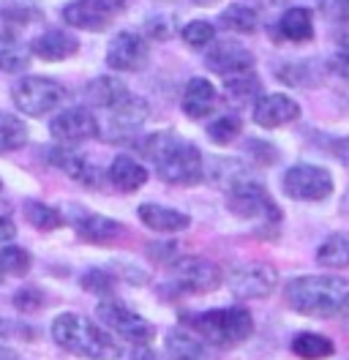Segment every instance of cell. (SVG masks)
Returning <instances> with one entry per match:
<instances>
[{"label":"cell","mask_w":349,"mask_h":360,"mask_svg":"<svg viewBox=\"0 0 349 360\" xmlns=\"http://www.w3.org/2000/svg\"><path fill=\"white\" fill-rule=\"evenodd\" d=\"M284 300L298 314L327 319V316L341 314L349 306V281L341 276H330V273L298 276L286 281Z\"/></svg>","instance_id":"1"},{"label":"cell","mask_w":349,"mask_h":360,"mask_svg":"<svg viewBox=\"0 0 349 360\" xmlns=\"http://www.w3.org/2000/svg\"><path fill=\"white\" fill-rule=\"evenodd\" d=\"M142 153L151 158L158 178L174 186H191L205 175V158L194 142L170 131L151 134L142 142Z\"/></svg>","instance_id":"2"},{"label":"cell","mask_w":349,"mask_h":360,"mask_svg":"<svg viewBox=\"0 0 349 360\" xmlns=\"http://www.w3.org/2000/svg\"><path fill=\"white\" fill-rule=\"evenodd\" d=\"M52 338L65 352L85 360H120L123 349L101 322L65 311L52 322Z\"/></svg>","instance_id":"3"},{"label":"cell","mask_w":349,"mask_h":360,"mask_svg":"<svg viewBox=\"0 0 349 360\" xmlns=\"http://www.w3.org/2000/svg\"><path fill=\"white\" fill-rule=\"evenodd\" d=\"M183 325L213 347H235V344L248 341L254 333V316L246 306L208 309V311L186 316Z\"/></svg>","instance_id":"4"},{"label":"cell","mask_w":349,"mask_h":360,"mask_svg":"<svg viewBox=\"0 0 349 360\" xmlns=\"http://www.w3.org/2000/svg\"><path fill=\"white\" fill-rule=\"evenodd\" d=\"M227 207L232 216L254 224H279L281 221V207L270 197V191L257 180H243L232 183L227 188Z\"/></svg>","instance_id":"5"},{"label":"cell","mask_w":349,"mask_h":360,"mask_svg":"<svg viewBox=\"0 0 349 360\" xmlns=\"http://www.w3.org/2000/svg\"><path fill=\"white\" fill-rule=\"evenodd\" d=\"M14 107L30 117H42L46 112H55L65 98V90L61 82L49 77H22L11 88Z\"/></svg>","instance_id":"6"},{"label":"cell","mask_w":349,"mask_h":360,"mask_svg":"<svg viewBox=\"0 0 349 360\" xmlns=\"http://www.w3.org/2000/svg\"><path fill=\"white\" fill-rule=\"evenodd\" d=\"M281 188L289 200L298 202H322L333 194L336 183L325 167L317 164H292L281 178Z\"/></svg>","instance_id":"7"},{"label":"cell","mask_w":349,"mask_h":360,"mask_svg":"<svg viewBox=\"0 0 349 360\" xmlns=\"http://www.w3.org/2000/svg\"><path fill=\"white\" fill-rule=\"evenodd\" d=\"M96 316H99V322L107 328L112 336L123 338V341H129L134 347L151 344L153 336H156V328H153L145 316L131 311L129 306H123V303H118V300H104V303H99Z\"/></svg>","instance_id":"8"},{"label":"cell","mask_w":349,"mask_h":360,"mask_svg":"<svg viewBox=\"0 0 349 360\" xmlns=\"http://www.w3.org/2000/svg\"><path fill=\"white\" fill-rule=\"evenodd\" d=\"M170 278L183 292H213L221 287L224 273L216 262L205 257H177L170 265Z\"/></svg>","instance_id":"9"},{"label":"cell","mask_w":349,"mask_h":360,"mask_svg":"<svg viewBox=\"0 0 349 360\" xmlns=\"http://www.w3.org/2000/svg\"><path fill=\"white\" fill-rule=\"evenodd\" d=\"M227 287L240 300H265L279 287V270L267 262H246L229 273Z\"/></svg>","instance_id":"10"},{"label":"cell","mask_w":349,"mask_h":360,"mask_svg":"<svg viewBox=\"0 0 349 360\" xmlns=\"http://www.w3.org/2000/svg\"><path fill=\"white\" fill-rule=\"evenodd\" d=\"M126 0H71L63 8V22L77 30H107L118 14H123Z\"/></svg>","instance_id":"11"},{"label":"cell","mask_w":349,"mask_h":360,"mask_svg":"<svg viewBox=\"0 0 349 360\" xmlns=\"http://www.w3.org/2000/svg\"><path fill=\"white\" fill-rule=\"evenodd\" d=\"M49 131L63 145H80V142L99 136V120L85 107H71V110H63L52 117Z\"/></svg>","instance_id":"12"},{"label":"cell","mask_w":349,"mask_h":360,"mask_svg":"<svg viewBox=\"0 0 349 360\" xmlns=\"http://www.w3.org/2000/svg\"><path fill=\"white\" fill-rule=\"evenodd\" d=\"M151 60V46L139 33H118L107 49V66L115 71H142Z\"/></svg>","instance_id":"13"},{"label":"cell","mask_w":349,"mask_h":360,"mask_svg":"<svg viewBox=\"0 0 349 360\" xmlns=\"http://www.w3.org/2000/svg\"><path fill=\"white\" fill-rule=\"evenodd\" d=\"M300 117V104L286 93H265L254 101V123L260 129H281Z\"/></svg>","instance_id":"14"},{"label":"cell","mask_w":349,"mask_h":360,"mask_svg":"<svg viewBox=\"0 0 349 360\" xmlns=\"http://www.w3.org/2000/svg\"><path fill=\"white\" fill-rule=\"evenodd\" d=\"M164 352L170 360H218L213 344H208L189 328L170 330L164 338Z\"/></svg>","instance_id":"15"},{"label":"cell","mask_w":349,"mask_h":360,"mask_svg":"<svg viewBox=\"0 0 349 360\" xmlns=\"http://www.w3.org/2000/svg\"><path fill=\"white\" fill-rule=\"evenodd\" d=\"M205 66L210 68L213 74H218V77H232V74L251 71L254 68V55L246 46H238L232 41H221L205 55Z\"/></svg>","instance_id":"16"},{"label":"cell","mask_w":349,"mask_h":360,"mask_svg":"<svg viewBox=\"0 0 349 360\" xmlns=\"http://www.w3.org/2000/svg\"><path fill=\"white\" fill-rule=\"evenodd\" d=\"M137 216H139V221L148 226V229L158 232V235H177V232H186L191 226L189 213H183L177 207H167V205L145 202L139 205Z\"/></svg>","instance_id":"17"},{"label":"cell","mask_w":349,"mask_h":360,"mask_svg":"<svg viewBox=\"0 0 349 360\" xmlns=\"http://www.w3.org/2000/svg\"><path fill=\"white\" fill-rule=\"evenodd\" d=\"M109 131L118 136H126V134H134L145 120H148V101L145 98H139V96H126V98H120L115 107H109Z\"/></svg>","instance_id":"18"},{"label":"cell","mask_w":349,"mask_h":360,"mask_svg":"<svg viewBox=\"0 0 349 360\" xmlns=\"http://www.w3.org/2000/svg\"><path fill=\"white\" fill-rule=\"evenodd\" d=\"M77 49H80L77 36L63 30V27L44 30L42 36H36L33 44H30V52L36 58H42V60H49V63H58V60H65V58L77 55Z\"/></svg>","instance_id":"19"},{"label":"cell","mask_w":349,"mask_h":360,"mask_svg":"<svg viewBox=\"0 0 349 360\" xmlns=\"http://www.w3.org/2000/svg\"><path fill=\"white\" fill-rule=\"evenodd\" d=\"M216 104H218V90L213 88L210 79L194 77V79L186 82L180 107H183V112L189 115L191 120H202V117H208L210 112H216Z\"/></svg>","instance_id":"20"},{"label":"cell","mask_w":349,"mask_h":360,"mask_svg":"<svg viewBox=\"0 0 349 360\" xmlns=\"http://www.w3.org/2000/svg\"><path fill=\"white\" fill-rule=\"evenodd\" d=\"M107 178L118 191L134 194V191H139V188L148 183L151 172H148L145 164H139L134 156H115L112 158V164H109Z\"/></svg>","instance_id":"21"},{"label":"cell","mask_w":349,"mask_h":360,"mask_svg":"<svg viewBox=\"0 0 349 360\" xmlns=\"http://www.w3.org/2000/svg\"><path fill=\"white\" fill-rule=\"evenodd\" d=\"M74 229L87 243H112V240H118L123 235V224L120 221H115L109 216H99V213H85V210L77 213Z\"/></svg>","instance_id":"22"},{"label":"cell","mask_w":349,"mask_h":360,"mask_svg":"<svg viewBox=\"0 0 349 360\" xmlns=\"http://www.w3.org/2000/svg\"><path fill=\"white\" fill-rule=\"evenodd\" d=\"M289 349H292L295 358L300 360H327L336 355L333 338H327L325 333H317V330H300V333H295Z\"/></svg>","instance_id":"23"},{"label":"cell","mask_w":349,"mask_h":360,"mask_svg":"<svg viewBox=\"0 0 349 360\" xmlns=\"http://www.w3.org/2000/svg\"><path fill=\"white\" fill-rule=\"evenodd\" d=\"M279 33H281V39L292 41V44L311 41L314 39V17H311V11L303 8V6L286 8L281 14V20H279Z\"/></svg>","instance_id":"24"},{"label":"cell","mask_w":349,"mask_h":360,"mask_svg":"<svg viewBox=\"0 0 349 360\" xmlns=\"http://www.w3.org/2000/svg\"><path fill=\"white\" fill-rule=\"evenodd\" d=\"M317 265L325 270H347L349 268V235L347 232H333L317 246L314 254Z\"/></svg>","instance_id":"25"},{"label":"cell","mask_w":349,"mask_h":360,"mask_svg":"<svg viewBox=\"0 0 349 360\" xmlns=\"http://www.w3.org/2000/svg\"><path fill=\"white\" fill-rule=\"evenodd\" d=\"M129 96V88L118 79V77H96L90 79L85 88V98L90 107H101V110H109L115 107L120 98Z\"/></svg>","instance_id":"26"},{"label":"cell","mask_w":349,"mask_h":360,"mask_svg":"<svg viewBox=\"0 0 349 360\" xmlns=\"http://www.w3.org/2000/svg\"><path fill=\"white\" fill-rule=\"evenodd\" d=\"M49 161L58 167V169H63L68 178L80 180V183H85V186H93L96 183V167L87 161L85 156H80V153H74V150H65V148H58V150H52L49 153Z\"/></svg>","instance_id":"27"},{"label":"cell","mask_w":349,"mask_h":360,"mask_svg":"<svg viewBox=\"0 0 349 360\" xmlns=\"http://www.w3.org/2000/svg\"><path fill=\"white\" fill-rule=\"evenodd\" d=\"M218 25L227 27V30H232V33L248 36V33H257L260 17H257V11H254L251 6H246V3H232V6H227V8L221 11Z\"/></svg>","instance_id":"28"},{"label":"cell","mask_w":349,"mask_h":360,"mask_svg":"<svg viewBox=\"0 0 349 360\" xmlns=\"http://www.w3.org/2000/svg\"><path fill=\"white\" fill-rule=\"evenodd\" d=\"M224 90L235 104H246V101H257L262 96V82L254 71H243V74L224 77Z\"/></svg>","instance_id":"29"},{"label":"cell","mask_w":349,"mask_h":360,"mask_svg":"<svg viewBox=\"0 0 349 360\" xmlns=\"http://www.w3.org/2000/svg\"><path fill=\"white\" fill-rule=\"evenodd\" d=\"M30 49L22 44L20 39H14L11 33H0V71L6 74H17L30 63Z\"/></svg>","instance_id":"30"},{"label":"cell","mask_w":349,"mask_h":360,"mask_svg":"<svg viewBox=\"0 0 349 360\" xmlns=\"http://www.w3.org/2000/svg\"><path fill=\"white\" fill-rule=\"evenodd\" d=\"M22 210H25L27 224H33L39 232H52V229L63 226V221H65V216L58 207H52V205H46V202H39V200H27Z\"/></svg>","instance_id":"31"},{"label":"cell","mask_w":349,"mask_h":360,"mask_svg":"<svg viewBox=\"0 0 349 360\" xmlns=\"http://www.w3.org/2000/svg\"><path fill=\"white\" fill-rule=\"evenodd\" d=\"M27 142V126L17 115L0 112V153H14Z\"/></svg>","instance_id":"32"},{"label":"cell","mask_w":349,"mask_h":360,"mask_svg":"<svg viewBox=\"0 0 349 360\" xmlns=\"http://www.w3.org/2000/svg\"><path fill=\"white\" fill-rule=\"evenodd\" d=\"M276 77L286 82V85H292V88H311V85H317L319 82V68H314V63L308 60H298V63H286L276 71Z\"/></svg>","instance_id":"33"},{"label":"cell","mask_w":349,"mask_h":360,"mask_svg":"<svg viewBox=\"0 0 349 360\" xmlns=\"http://www.w3.org/2000/svg\"><path fill=\"white\" fill-rule=\"evenodd\" d=\"M33 265L30 259V251L22 246H14V243H3L0 248V270L3 276H25Z\"/></svg>","instance_id":"34"},{"label":"cell","mask_w":349,"mask_h":360,"mask_svg":"<svg viewBox=\"0 0 349 360\" xmlns=\"http://www.w3.org/2000/svg\"><path fill=\"white\" fill-rule=\"evenodd\" d=\"M240 134H243V120L232 112L221 115V117H216V120L208 126V136H210L216 145H229V142H235Z\"/></svg>","instance_id":"35"},{"label":"cell","mask_w":349,"mask_h":360,"mask_svg":"<svg viewBox=\"0 0 349 360\" xmlns=\"http://www.w3.org/2000/svg\"><path fill=\"white\" fill-rule=\"evenodd\" d=\"M180 36H183V41L189 46H208L216 41V25L208 22V20H194V22L183 25V30H180Z\"/></svg>","instance_id":"36"},{"label":"cell","mask_w":349,"mask_h":360,"mask_svg":"<svg viewBox=\"0 0 349 360\" xmlns=\"http://www.w3.org/2000/svg\"><path fill=\"white\" fill-rule=\"evenodd\" d=\"M46 306V295L39 287H22L20 292L14 295V309L22 314H36Z\"/></svg>","instance_id":"37"},{"label":"cell","mask_w":349,"mask_h":360,"mask_svg":"<svg viewBox=\"0 0 349 360\" xmlns=\"http://www.w3.org/2000/svg\"><path fill=\"white\" fill-rule=\"evenodd\" d=\"M82 287H85L90 295H112L115 290V273H107V270H87L82 276Z\"/></svg>","instance_id":"38"},{"label":"cell","mask_w":349,"mask_h":360,"mask_svg":"<svg viewBox=\"0 0 349 360\" xmlns=\"http://www.w3.org/2000/svg\"><path fill=\"white\" fill-rule=\"evenodd\" d=\"M317 3H319V11L327 20L338 25H349V0H317Z\"/></svg>","instance_id":"39"},{"label":"cell","mask_w":349,"mask_h":360,"mask_svg":"<svg viewBox=\"0 0 349 360\" xmlns=\"http://www.w3.org/2000/svg\"><path fill=\"white\" fill-rule=\"evenodd\" d=\"M330 68H333L336 74H341V77L349 79V39L341 41V46L336 49V55H333V60H330Z\"/></svg>","instance_id":"40"},{"label":"cell","mask_w":349,"mask_h":360,"mask_svg":"<svg viewBox=\"0 0 349 360\" xmlns=\"http://www.w3.org/2000/svg\"><path fill=\"white\" fill-rule=\"evenodd\" d=\"M172 20L170 17H151L148 20V33H151L153 39H167V36H172Z\"/></svg>","instance_id":"41"},{"label":"cell","mask_w":349,"mask_h":360,"mask_svg":"<svg viewBox=\"0 0 349 360\" xmlns=\"http://www.w3.org/2000/svg\"><path fill=\"white\" fill-rule=\"evenodd\" d=\"M248 150H251L254 158L262 161V164H273L276 156H279V153H276V148H270L267 142H260V139H251V142H248Z\"/></svg>","instance_id":"42"},{"label":"cell","mask_w":349,"mask_h":360,"mask_svg":"<svg viewBox=\"0 0 349 360\" xmlns=\"http://www.w3.org/2000/svg\"><path fill=\"white\" fill-rule=\"evenodd\" d=\"M14 235H17L14 221H11L6 213H0V246H3V243H11V240H14Z\"/></svg>","instance_id":"43"},{"label":"cell","mask_w":349,"mask_h":360,"mask_svg":"<svg viewBox=\"0 0 349 360\" xmlns=\"http://www.w3.org/2000/svg\"><path fill=\"white\" fill-rule=\"evenodd\" d=\"M333 153L341 158L344 164L349 167V136H344V139H336L333 142Z\"/></svg>","instance_id":"44"},{"label":"cell","mask_w":349,"mask_h":360,"mask_svg":"<svg viewBox=\"0 0 349 360\" xmlns=\"http://www.w3.org/2000/svg\"><path fill=\"white\" fill-rule=\"evenodd\" d=\"M131 360H158V355L151 349V344H139V347L131 352Z\"/></svg>","instance_id":"45"},{"label":"cell","mask_w":349,"mask_h":360,"mask_svg":"<svg viewBox=\"0 0 349 360\" xmlns=\"http://www.w3.org/2000/svg\"><path fill=\"white\" fill-rule=\"evenodd\" d=\"M0 360H20V358H17V352H14V349L0 347Z\"/></svg>","instance_id":"46"},{"label":"cell","mask_w":349,"mask_h":360,"mask_svg":"<svg viewBox=\"0 0 349 360\" xmlns=\"http://www.w3.org/2000/svg\"><path fill=\"white\" fill-rule=\"evenodd\" d=\"M196 6H213V3H218V0H194Z\"/></svg>","instance_id":"47"},{"label":"cell","mask_w":349,"mask_h":360,"mask_svg":"<svg viewBox=\"0 0 349 360\" xmlns=\"http://www.w3.org/2000/svg\"><path fill=\"white\" fill-rule=\"evenodd\" d=\"M0 284H3V270H0Z\"/></svg>","instance_id":"48"},{"label":"cell","mask_w":349,"mask_h":360,"mask_svg":"<svg viewBox=\"0 0 349 360\" xmlns=\"http://www.w3.org/2000/svg\"><path fill=\"white\" fill-rule=\"evenodd\" d=\"M347 322H349V309H347Z\"/></svg>","instance_id":"49"},{"label":"cell","mask_w":349,"mask_h":360,"mask_svg":"<svg viewBox=\"0 0 349 360\" xmlns=\"http://www.w3.org/2000/svg\"><path fill=\"white\" fill-rule=\"evenodd\" d=\"M0 188H3V180H0Z\"/></svg>","instance_id":"50"}]
</instances>
